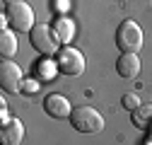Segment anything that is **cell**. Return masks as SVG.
<instances>
[{"label": "cell", "mask_w": 152, "mask_h": 145, "mask_svg": "<svg viewBox=\"0 0 152 145\" xmlns=\"http://www.w3.org/2000/svg\"><path fill=\"white\" fill-rule=\"evenodd\" d=\"M29 41L39 53H44V56L58 53V48L63 44L58 31H56V27H48V24H34V29L29 31Z\"/></svg>", "instance_id": "obj_1"}, {"label": "cell", "mask_w": 152, "mask_h": 145, "mask_svg": "<svg viewBox=\"0 0 152 145\" xmlns=\"http://www.w3.org/2000/svg\"><path fill=\"white\" fill-rule=\"evenodd\" d=\"M116 46L123 53H138L142 48V29L138 27V22L126 20L118 24L116 29Z\"/></svg>", "instance_id": "obj_3"}, {"label": "cell", "mask_w": 152, "mask_h": 145, "mask_svg": "<svg viewBox=\"0 0 152 145\" xmlns=\"http://www.w3.org/2000/svg\"><path fill=\"white\" fill-rule=\"evenodd\" d=\"M22 92H24V94H36V92H39V78L24 80V82H22Z\"/></svg>", "instance_id": "obj_14"}, {"label": "cell", "mask_w": 152, "mask_h": 145, "mask_svg": "<svg viewBox=\"0 0 152 145\" xmlns=\"http://www.w3.org/2000/svg\"><path fill=\"white\" fill-rule=\"evenodd\" d=\"M116 72L123 80H133L140 72V58L138 53H121V58L116 61Z\"/></svg>", "instance_id": "obj_8"}, {"label": "cell", "mask_w": 152, "mask_h": 145, "mask_svg": "<svg viewBox=\"0 0 152 145\" xmlns=\"http://www.w3.org/2000/svg\"><path fill=\"white\" fill-rule=\"evenodd\" d=\"M53 27H56V31H58V36H61V41H63V44H68V41L72 39V31H75L72 22H68V20H58Z\"/></svg>", "instance_id": "obj_12"}, {"label": "cell", "mask_w": 152, "mask_h": 145, "mask_svg": "<svg viewBox=\"0 0 152 145\" xmlns=\"http://www.w3.org/2000/svg\"><path fill=\"white\" fill-rule=\"evenodd\" d=\"M56 65H58V70L63 72V75L77 78V75L85 72V56H82L77 48L65 46V48L58 51V61H56Z\"/></svg>", "instance_id": "obj_5"}, {"label": "cell", "mask_w": 152, "mask_h": 145, "mask_svg": "<svg viewBox=\"0 0 152 145\" xmlns=\"http://www.w3.org/2000/svg\"><path fill=\"white\" fill-rule=\"evenodd\" d=\"M58 65H53V61H39V78H53Z\"/></svg>", "instance_id": "obj_13"}, {"label": "cell", "mask_w": 152, "mask_h": 145, "mask_svg": "<svg viewBox=\"0 0 152 145\" xmlns=\"http://www.w3.org/2000/svg\"><path fill=\"white\" fill-rule=\"evenodd\" d=\"M123 106L128 109V111H133L135 106H140V99H138V94H123Z\"/></svg>", "instance_id": "obj_15"}, {"label": "cell", "mask_w": 152, "mask_h": 145, "mask_svg": "<svg viewBox=\"0 0 152 145\" xmlns=\"http://www.w3.org/2000/svg\"><path fill=\"white\" fill-rule=\"evenodd\" d=\"M22 68L12 63L10 58H5L3 63H0V85H3L5 92H22Z\"/></svg>", "instance_id": "obj_6"}, {"label": "cell", "mask_w": 152, "mask_h": 145, "mask_svg": "<svg viewBox=\"0 0 152 145\" xmlns=\"http://www.w3.org/2000/svg\"><path fill=\"white\" fill-rule=\"evenodd\" d=\"M22 138H24V126H22V121H20V119L5 121L3 131H0V140L7 143V145H17V143H22Z\"/></svg>", "instance_id": "obj_9"}, {"label": "cell", "mask_w": 152, "mask_h": 145, "mask_svg": "<svg viewBox=\"0 0 152 145\" xmlns=\"http://www.w3.org/2000/svg\"><path fill=\"white\" fill-rule=\"evenodd\" d=\"M17 53V36L15 31H10L7 27L0 31V56L3 58H15Z\"/></svg>", "instance_id": "obj_10"}, {"label": "cell", "mask_w": 152, "mask_h": 145, "mask_svg": "<svg viewBox=\"0 0 152 145\" xmlns=\"http://www.w3.org/2000/svg\"><path fill=\"white\" fill-rule=\"evenodd\" d=\"M70 123H72V128L80 131V133H99L104 128L102 114L97 111V109H92V106H77V109H72Z\"/></svg>", "instance_id": "obj_2"}, {"label": "cell", "mask_w": 152, "mask_h": 145, "mask_svg": "<svg viewBox=\"0 0 152 145\" xmlns=\"http://www.w3.org/2000/svg\"><path fill=\"white\" fill-rule=\"evenodd\" d=\"M44 109L53 119H70V114H72V106H70L68 97H63V94H48L44 99Z\"/></svg>", "instance_id": "obj_7"}, {"label": "cell", "mask_w": 152, "mask_h": 145, "mask_svg": "<svg viewBox=\"0 0 152 145\" xmlns=\"http://www.w3.org/2000/svg\"><path fill=\"white\" fill-rule=\"evenodd\" d=\"M7 22L15 27V31H31L34 29V7L24 0H12L7 5Z\"/></svg>", "instance_id": "obj_4"}, {"label": "cell", "mask_w": 152, "mask_h": 145, "mask_svg": "<svg viewBox=\"0 0 152 145\" xmlns=\"http://www.w3.org/2000/svg\"><path fill=\"white\" fill-rule=\"evenodd\" d=\"M133 123L142 131H150L152 128V106H147V104L135 106L133 109Z\"/></svg>", "instance_id": "obj_11"}]
</instances>
